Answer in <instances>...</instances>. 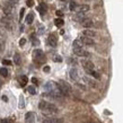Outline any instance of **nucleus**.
Listing matches in <instances>:
<instances>
[{
    "label": "nucleus",
    "instance_id": "c756f323",
    "mask_svg": "<svg viewBox=\"0 0 123 123\" xmlns=\"http://www.w3.org/2000/svg\"><path fill=\"white\" fill-rule=\"evenodd\" d=\"M53 60H54V61H56V62H61V61H62L61 56H59V55H55L54 58H53Z\"/></svg>",
    "mask_w": 123,
    "mask_h": 123
},
{
    "label": "nucleus",
    "instance_id": "cd10ccee",
    "mask_svg": "<svg viewBox=\"0 0 123 123\" xmlns=\"http://www.w3.org/2000/svg\"><path fill=\"white\" fill-rule=\"evenodd\" d=\"M27 90H28V93L32 94V95H35V94H36V90H35V88H34L33 86H30Z\"/></svg>",
    "mask_w": 123,
    "mask_h": 123
},
{
    "label": "nucleus",
    "instance_id": "58836bf2",
    "mask_svg": "<svg viewBox=\"0 0 123 123\" xmlns=\"http://www.w3.org/2000/svg\"><path fill=\"white\" fill-rule=\"evenodd\" d=\"M62 14H63L62 11H60V10H58V11H56V15H58V16H62Z\"/></svg>",
    "mask_w": 123,
    "mask_h": 123
},
{
    "label": "nucleus",
    "instance_id": "aec40b11",
    "mask_svg": "<svg viewBox=\"0 0 123 123\" xmlns=\"http://www.w3.org/2000/svg\"><path fill=\"white\" fill-rule=\"evenodd\" d=\"M84 19H85V14H82V12H78L75 16V20H84Z\"/></svg>",
    "mask_w": 123,
    "mask_h": 123
},
{
    "label": "nucleus",
    "instance_id": "c9c22d12",
    "mask_svg": "<svg viewBox=\"0 0 123 123\" xmlns=\"http://www.w3.org/2000/svg\"><path fill=\"white\" fill-rule=\"evenodd\" d=\"M0 123H9V120L8 119H4V120H1V122Z\"/></svg>",
    "mask_w": 123,
    "mask_h": 123
},
{
    "label": "nucleus",
    "instance_id": "ea45409f",
    "mask_svg": "<svg viewBox=\"0 0 123 123\" xmlns=\"http://www.w3.org/2000/svg\"><path fill=\"white\" fill-rule=\"evenodd\" d=\"M2 99H4L5 102H7V101H8V98H7V97H6V96H2Z\"/></svg>",
    "mask_w": 123,
    "mask_h": 123
},
{
    "label": "nucleus",
    "instance_id": "1a4fd4ad",
    "mask_svg": "<svg viewBox=\"0 0 123 123\" xmlns=\"http://www.w3.org/2000/svg\"><path fill=\"white\" fill-rule=\"evenodd\" d=\"M48 44L50 46H52V48H55L56 44H58V40H56L55 35L54 34H50L48 37Z\"/></svg>",
    "mask_w": 123,
    "mask_h": 123
},
{
    "label": "nucleus",
    "instance_id": "f03ea898",
    "mask_svg": "<svg viewBox=\"0 0 123 123\" xmlns=\"http://www.w3.org/2000/svg\"><path fill=\"white\" fill-rule=\"evenodd\" d=\"M58 86H59V88H60V90H61V93H62L63 96H70L71 95L72 89H71L70 85H69L67 81H64V80H60V81L58 82Z\"/></svg>",
    "mask_w": 123,
    "mask_h": 123
},
{
    "label": "nucleus",
    "instance_id": "5701e85b",
    "mask_svg": "<svg viewBox=\"0 0 123 123\" xmlns=\"http://www.w3.org/2000/svg\"><path fill=\"white\" fill-rule=\"evenodd\" d=\"M14 61H15V63L17 66H19V63H20V55H19L18 53H16L15 55H14Z\"/></svg>",
    "mask_w": 123,
    "mask_h": 123
},
{
    "label": "nucleus",
    "instance_id": "a211bd4d",
    "mask_svg": "<svg viewBox=\"0 0 123 123\" xmlns=\"http://www.w3.org/2000/svg\"><path fill=\"white\" fill-rule=\"evenodd\" d=\"M82 43H81V41H80V40H76V41H74V44H72V46H74V48H72V50H75V49H82Z\"/></svg>",
    "mask_w": 123,
    "mask_h": 123
},
{
    "label": "nucleus",
    "instance_id": "9b49d317",
    "mask_svg": "<svg viewBox=\"0 0 123 123\" xmlns=\"http://www.w3.org/2000/svg\"><path fill=\"white\" fill-rule=\"evenodd\" d=\"M35 122V115L33 112H28L25 115V123H34Z\"/></svg>",
    "mask_w": 123,
    "mask_h": 123
},
{
    "label": "nucleus",
    "instance_id": "423d86ee",
    "mask_svg": "<svg viewBox=\"0 0 123 123\" xmlns=\"http://www.w3.org/2000/svg\"><path fill=\"white\" fill-rule=\"evenodd\" d=\"M81 64L82 67H84V69H85L87 72H89V71H93L94 70V63L92 62V61H89V60H81Z\"/></svg>",
    "mask_w": 123,
    "mask_h": 123
},
{
    "label": "nucleus",
    "instance_id": "0eeeda50",
    "mask_svg": "<svg viewBox=\"0 0 123 123\" xmlns=\"http://www.w3.org/2000/svg\"><path fill=\"white\" fill-rule=\"evenodd\" d=\"M74 53H75L76 55L84 56V58H88V56H90V53L88 52V51L84 50V49H75V50H74Z\"/></svg>",
    "mask_w": 123,
    "mask_h": 123
},
{
    "label": "nucleus",
    "instance_id": "473e14b6",
    "mask_svg": "<svg viewBox=\"0 0 123 123\" xmlns=\"http://www.w3.org/2000/svg\"><path fill=\"white\" fill-rule=\"evenodd\" d=\"M25 43H26V40H25V38H22V40L19 41V45H22V46L25 44Z\"/></svg>",
    "mask_w": 123,
    "mask_h": 123
},
{
    "label": "nucleus",
    "instance_id": "20e7f679",
    "mask_svg": "<svg viewBox=\"0 0 123 123\" xmlns=\"http://www.w3.org/2000/svg\"><path fill=\"white\" fill-rule=\"evenodd\" d=\"M0 25L7 30H11L12 28V18L11 16H5L0 19Z\"/></svg>",
    "mask_w": 123,
    "mask_h": 123
},
{
    "label": "nucleus",
    "instance_id": "ddd939ff",
    "mask_svg": "<svg viewBox=\"0 0 123 123\" xmlns=\"http://www.w3.org/2000/svg\"><path fill=\"white\" fill-rule=\"evenodd\" d=\"M81 25L85 28H90V27L93 26V20L89 18H85L84 20H81Z\"/></svg>",
    "mask_w": 123,
    "mask_h": 123
},
{
    "label": "nucleus",
    "instance_id": "4468645a",
    "mask_svg": "<svg viewBox=\"0 0 123 123\" xmlns=\"http://www.w3.org/2000/svg\"><path fill=\"white\" fill-rule=\"evenodd\" d=\"M70 78L72 79V80H75V81L78 80L79 76H78V71H77L76 68H72V69L70 70Z\"/></svg>",
    "mask_w": 123,
    "mask_h": 123
},
{
    "label": "nucleus",
    "instance_id": "f3484780",
    "mask_svg": "<svg viewBox=\"0 0 123 123\" xmlns=\"http://www.w3.org/2000/svg\"><path fill=\"white\" fill-rule=\"evenodd\" d=\"M89 10V6L88 5H80L78 7V12H82V14H85V12H87V11Z\"/></svg>",
    "mask_w": 123,
    "mask_h": 123
},
{
    "label": "nucleus",
    "instance_id": "7ed1b4c3",
    "mask_svg": "<svg viewBox=\"0 0 123 123\" xmlns=\"http://www.w3.org/2000/svg\"><path fill=\"white\" fill-rule=\"evenodd\" d=\"M33 59L35 62H37V63H42V62H44L45 61V55H44V52L42 51V50H34L33 52Z\"/></svg>",
    "mask_w": 123,
    "mask_h": 123
},
{
    "label": "nucleus",
    "instance_id": "412c9836",
    "mask_svg": "<svg viewBox=\"0 0 123 123\" xmlns=\"http://www.w3.org/2000/svg\"><path fill=\"white\" fill-rule=\"evenodd\" d=\"M33 18H34L33 14H28V15L26 16V23H27V24H28V25L33 23Z\"/></svg>",
    "mask_w": 123,
    "mask_h": 123
},
{
    "label": "nucleus",
    "instance_id": "a19ab883",
    "mask_svg": "<svg viewBox=\"0 0 123 123\" xmlns=\"http://www.w3.org/2000/svg\"><path fill=\"white\" fill-rule=\"evenodd\" d=\"M1 50H2V48H1V44H0V51H1Z\"/></svg>",
    "mask_w": 123,
    "mask_h": 123
},
{
    "label": "nucleus",
    "instance_id": "e433bc0d",
    "mask_svg": "<svg viewBox=\"0 0 123 123\" xmlns=\"http://www.w3.org/2000/svg\"><path fill=\"white\" fill-rule=\"evenodd\" d=\"M24 10H25L24 8H22V9H20V18H23V16H24Z\"/></svg>",
    "mask_w": 123,
    "mask_h": 123
},
{
    "label": "nucleus",
    "instance_id": "79ce46f5",
    "mask_svg": "<svg viewBox=\"0 0 123 123\" xmlns=\"http://www.w3.org/2000/svg\"><path fill=\"white\" fill-rule=\"evenodd\" d=\"M0 85H1V84H0Z\"/></svg>",
    "mask_w": 123,
    "mask_h": 123
},
{
    "label": "nucleus",
    "instance_id": "393cba45",
    "mask_svg": "<svg viewBox=\"0 0 123 123\" xmlns=\"http://www.w3.org/2000/svg\"><path fill=\"white\" fill-rule=\"evenodd\" d=\"M31 40H32V42H33V45H35V46L40 44L38 40H36V37H35V35H34V34H32V36H31Z\"/></svg>",
    "mask_w": 123,
    "mask_h": 123
},
{
    "label": "nucleus",
    "instance_id": "f257e3e1",
    "mask_svg": "<svg viewBox=\"0 0 123 123\" xmlns=\"http://www.w3.org/2000/svg\"><path fill=\"white\" fill-rule=\"evenodd\" d=\"M38 107L43 113H46V114H54V113H58V107H56L54 104L52 103H49V102L45 101H41L40 104H38Z\"/></svg>",
    "mask_w": 123,
    "mask_h": 123
},
{
    "label": "nucleus",
    "instance_id": "4be33fe9",
    "mask_svg": "<svg viewBox=\"0 0 123 123\" xmlns=\"http://www.w3.org/2000/svg\"><path fill=\"white\" fill-rule=\"evenodd\" d=\"M0 76H2V77H7L8 76V70L6 68H0Z\"/></svg>",
    "mask_w": 123,
    "mask_h": 123
},
{
    "label": "nucleus",
    "instance_id": "c85d7f7f",
    "mask_svg": "<svg viewBox=\"0 0 123 123\" xmlns=\"http://www.w3.org/2000/svg\"><path fill=\"white\" fill-rule=\"evenodd\" d=\"M84 80L88 82L90 86H93V87H96V84H95V81H93V80H90V79H88V78H84Z\"/></svg>",
    "mask_w": 123,
    "mask_h": 123
},
{
    "label": "nucleus",
    "instance_id": "7c9ffc66",
    "mask_svg": "<svg viewBox=\"0 0 123 123\" xmlns=\"http://www.w3.org/2000/svg\"><path fill=\"white\" fill-rule=\"evenodd\" d=\"M2 63L6 64V66H10V64H11V61H9V60H4V61H2Z\"/></svg>",
    "mask_w": 123,
    "mask_h": 123
},
{
    "label": "nucleus",
    "instance_id": "9d476101",
    "mask_svg": "<svg viewBox=\"0 0 123 123\" xmlns=\"http://www.w3.org/2000/svg\"><path fill=\"white\" fill-rule=\"evenodd\" d=\"M79 40L81 41L82 44H85V45H94V43H95L93 38L87 37V36H84V35H82V36L79 38Z\"/></svg>",
    "mask_w": 123,
    "mask_h": 123
},
{
    "label": "nucleus",
    "instance_id": "b1692460",
    "mask_svg": "<svg viewBox=\"0 0 123 123\" xmlns=\"http://www.w3.org/2000/svg\"><path fill=\"white\" fill-rule=\"evenodd\" d=\"M88 74H89L90 76H93L94 78H96V79H99V77H101V76H99V74H98L97 71H95V70H93V71H89Z\"/></svg>",
    "mask_w": 123,
    "mask_h": 123
},
{
    "label": "nucleus",
    "instance_id": "f704fd0d",
    "mask_svg": "<svg viewBox=\"0 0 123 123\" xmlns=\"http://www.w3.org/2000/svg\"><path fill=\"white\" fill-rule=\"evenodd\" d=\"M26 5L28 6V7H32V6H33V1H32V0H28V1L26 2Z\"/></svg>",
    "mask_w": 123,
    "mask_h": 123
},
{
    "label": "nucleus",
    "instance_id": "39448f33",
    "mask_svg": "<svg viewBox=\"0 0 123 123\" xmlns=\"http://www.w3.org/2000/svg\"><path fill=\"white\" fill-rule=\"evenodd\" d=\"M14 8H15V6L14 5H11L10 2H5V4H2V10H4L5 15L6 16H11L12 15V12H14Z\"/></svg>",
    "mask_w": 123,
    "mask_h": 123
},
{
    "label": "nucleus",
    "instance_id": "6e6552de",
    "mask_svg": "<svg viewBox=\"0 0 123 123\" xmlns=\"http://www.w3.org/2000/svg\"><path fill=\"white\" fill-rule=\"evenodd\" d=\"M42 122L43 123H63V121L61 119H56V117H50V116H46V117H43L42 119Z\"/></svg>",
    "mask_w": 123,
    "mask_h": 123
},
{
    "label": "nucleus",
    "instance_id": "2f4dec72",
    "mask_svg": "<svg viewBox=\"0 0 123 123\" xmlns=\"http://www.w3.org/2000/svg\"><path fill=\"white\" fill-rule=\"evenodd\" d=\"M8 2H10L11 5H14V6H15V5L18 2V0H8Z\"/></svg>",
    "mask_w": 123,
    "mask_h": 123
},
{
    "label": "nucleus",
    "instance_id": "dca6fc26",
    "mask_svg": "<svg viewBox=\"0 0 123 123\" xmlns=\"http://www.w3.org/2000/svg\"><path fill=\"white\" fill-rule=\"evenodd\" d=\"M19 81V85H20V87H25L26 86V84L28 82V79H27L26 76H20L18 79Z\"/></svg>",
    "mask_w": 123,
    "mask_h": 123
},
{
    "label": "nucleus",
    "instance_id": "bb28decb",
    "mask_svg": "<svg viewBox=\"0 0 123 123\" xmlns=\"http://www.w3.org/2000/svg\"><path fill=\"white\" fill-rule=\"evenodd\" d=\"M19 102H20V103H19V107H20V108H24L25 104H24V97H23L22 95L19 96Z\"/></svg>",
    "mask_w": 123,
    "mask_h": 123
},
{
    "label": "nucleus",
    "instance_id": "4c0bfd02",
    "mask_svg": "<svg viewBox=\"0 0 123 123\" xmlns=\"http://www.w3.org/2000/svg\"><path fill=\"white\" fill-rule=\"evenodd\" d=\"M32 81H33V84H35V85H36V84H37V79L36 78H32Z\"/></svg>",
    "mask_w": 123,
    "mask_h": 123
},
{
    "label": "nucleus",
    "instance_id": "6ab92c4d",
    "mask_svg": "<svg viewBox=\"0 0 123 123\" xmlns=\"http://www.w3.org/2000/svg\"><path fill=\"white\" fill-rule=\"evenodd\" d=\"M54 24H55V26L61 27L64 24V20L63 19H61V18H56V19H54Z\"/></svg>",
    "mask_w": 123,
    "mask_h": 123
},
{
    "label": "nucleus",
    "instance_id": "72a5a7b5",
    "mask_svg": "<svg viewBox=\"0 0 123 123\" xmlns=\"http://www.w3.org/2000/svg\"><path fill=\"white\" fill-rule=\"evenodd\" d=\"M43 71H44V72H49V71H50V67H49V66H45V67L43 68Z\"/></svg>",
    "mask_w": 123,
    "mask_h": 123
},
{
    "label": "nucleus",
    "instance_id": "a878e982",
    "mask_svg": "<svg viewBox=\"0 0 123 123\" xmlns=\"http://www.w3.org/2000/svg\"><path fill=\"white\" fill-rule=\"evenodd\" d=\"M76 7H77V6H76V2L75 1H71L70 5H69V9H70L71 11H74L76 9Z\"/></svg>",
    "mask_w": 123,
    "mask_h": 123
},
{
    "label": "nucleus",
    "instance_id": "f8f14e48",
    "mask_svg": "<svg viewBox=\"0 0 123 123\" xmlns=\"http://www.w3.org/2000/svg\"><path fill=\"white\" fill-rule=\"evenodd\" d=\"M82 35L84 36H87V37H90V38H93V37H95L97 34H96V32L95 31H92V30H85L84 32H82Z\"/></svg>",
    "mask_w": 123,
    "mask_h": 123
},
{
    "label": "nucleus",
    "instance_id": "2eb2a0df",
    "mask_svg": "<svg viewBox=\"0 0 123 123\" xmlns=\"http://www.w3.org/2000/svg\"><path fill=\"white\" fill-rule=\"evenodd\" d=\"M37 10L41 15H45V12H46V10H48V6H46L44 2H42V4H40V6H38Z\"/></svg>",
    "mask_w": 123,
    "mask_h": 123
}]
</instances>
